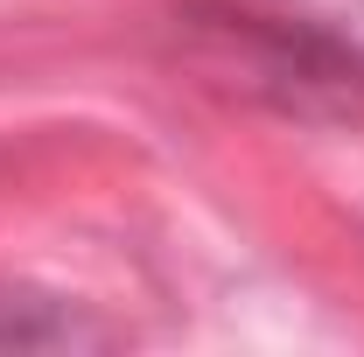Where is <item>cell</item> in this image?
Listing matches in <instances>:
<instances>
[{
  "instance_id": "7a4b0ae2",
  "label": "cell",
  "mask_w": 364,
  "mask_h": 357,
  "mask_svg": "<svg viewBox=\"0 0 364 357\" xmlns=\"http://www.w3.org/2000/svg\"><path fill=\"white\" fill-rule=\"evenodd\" d=\"M98 343H112V322H98L85 302L0 280V351H98Z\"/></svg>"
},
{
  "instance_id": "6da1fadb",
  "label": "cell",
  "mask_w": 364,
  "mask_h": 357,
  "mask_svg": "<svg viewBox=\"0 0 364 357\" xmlns=\"http://www.w3.org/2000/svg\"><path fill=\"white\" fill-rule=\"evenodd\" d=\"M210 70L294 119H358L364 49L309 14H210Z\"/></svg>"
},
{
  "instance_id": "3957f363",
  "label": "cell",
  "mask_w": 364,
  "mask_h": 357,
  "mask_svg": "<svg viewBox=\"0 0 364 357\" xmlns=\"http://www.w3.org/2000/svg\"><path fill=\"white\" fill-rule=\"evenodd\" d=\"M294 14H309V21H322V28H336L343 43L364 49V0H294Z\"/></svg>"
}]
</instances>
